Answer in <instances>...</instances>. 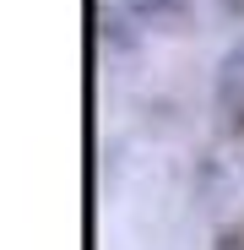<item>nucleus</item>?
<instances>
[{"label": "nucleus", "instance_id": "f257e3e1", "mask_svg": "<svg viewBox=\"0 0 244 250\" xmlns=\"http://www.w3.org/2000/svg\"><path fill=\"white\" fill-rule=\"evenodd\" d=\"M114 6L119 11H125V17H136V22H174L179 11H185V0H114Z\"/></svg>", "mask_w": 244, "mask_h": 250}]
</instances>
